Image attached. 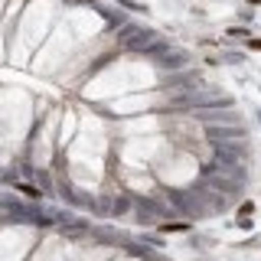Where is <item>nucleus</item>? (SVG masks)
I'll use <instances>...</instances> for the list:
<instances>
[{"mask_svg":"<svg viewBox=\"0 0 261 261\" xmlns=\"http://www.w3.org/2000/svg\"><path fill=\"white\" fill-rule=\"evenodd\" d=\"M160 43V36L153 30L147 27H137V23H130V27L121 33V46L127 49V53H137V56H150V49Z\"/></svg>","mask_w":261,"mask_h":261,"instance_id":"obj_1","label":"nucleus"},{"mask_svg":"<svg viewBox=\"0 0 261 261\" xmlns=\"http://www.w3.org/2000/svg\"><path fill=\"white\" fill-rule=\"evenodd\" d=\"M202 179H206V186L212 193H235L239 196L242 193V183L235 179L232 173H225V170H219V167H212V163H202Z\"/></svg>","mask_w":261,"mask_h":261,"instance_id":"obj_2","label":"nucleus"},{"mask_svg":"<svg viewBox=\"0 0 261 261\" xmlns=\"http://www.w3.org/2000/svg\"><path fill=\"white\" fill-rule=\"evenodd\" d=\"M206 141L216 147V144H248V127H216V124H206Z\"/></svg>","mask_w":261,"mask_h":261,"instance_id":"obj_3","label":"nucleus"},{"mask_svg":"<svg viewBox=\"0 0 261 261\" xmlns=\"http://www.w3.org/2000/svg\"><path fill=\"white\" fill-rule=\"evenodd\" d=\"M137 206H141V209H137V219H141V222H157V219H170V216H173V209H167L160 199H153V196H141Z\"/></svg>","mask_w":261,"mask_h":261,"instance_id":"obj_4","label":"nucleus"},{"mask_svg":"<svg viewBox=\"0 0 261 261\" xmlns=\"http://www.w3.org/2000/svg\"><path fill=\"white\" fill-rule=\"evenodd\" d=\"M186 62H190V56L179 53V49H167L163 56H157V65H160V69H183Z\"/></svg>","mask_w":261,"mask_h":261,"instance_id":"obj_5","label":"nucleus"},{"mask_svg":"<svg viewBox=\"0 0 261 261\" xmlns=\"http://www.w3.org/2000/svg\"><path fill=\"white\" fill-rule=\"evenodd\" d=\"M255 212V202H242V216H251Z\"/></svg>","mask_w":261,"mask_h":261,"instance_id":"obj_6","label":"nucleus"},{"mask_svg":"<svg viewBox=\"0 0 261 261\" xmlns=\"http://www.w3.org/2000/svg\"><path fill=\"white\" fill-rule=\"evenodd\" d=\"M147 261H167V258H157V255H153V258H147Z\"/></svg>","mask_w":261,"mask_h":261,"instance_id":"obj_7","label":"nucleus"},{"mask_svg":"<svg viewBox=\"0 0 261 261\" xmlns=\"http://www.w3.org/2000/svg\"><path fill=\"white\" fill-rule=\"evenodd\" d=\"M248 4H261V0H248Z\"/></svg>","mask_w":261,"mask_h":261,"instance_id":"obj_8","label":"nucleus"}]
</instances>
